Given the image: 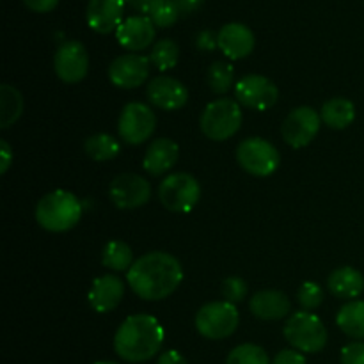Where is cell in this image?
<instances>
[{"label":"cell","instance_id":"obj_1","mask_svg":"<svg viewBox=\"0 0 364 364\" xmlns=\"http://www.w3.org/2000/svg\"><path fill=\"white\" fill-rule=\"evenodd\" d=\"M127 279L132 291L142 301H162L180 287L183 269L173 255L155 251L135 259Z\"/></svg>","mask_w":364,"mask_h":364},{"label":"cell","instance_id":"obj_2","mask_svg":"<svg viewBox=\"0 0 364 364\" xmlns=\"http://www.w3.org/2000/svg\"><path fill=\"white\" fill-rule=\"evenodd\" d=\"M164 338V327L155 316L132 315L117 327L114 350L123 361L144 363L159 354Z\"/></svg>","mask_w":364,"mask_h":364},{"label":"cell","instance_id":"obj_3","mask_svg":"<svg viewBox=\"0 0 364 364\" xmlns=\"http://www.w3.org/2000/svg\"><path fill=\"white\" fill-rule=\"evenodd\" d=\"M82 212V203L77 196L68 191H53L36 206V220L43 230L64 233L80 223Z\"/></svg>","mask_w":364,"mask_h":364},{"label":"cell","instance_id":"obj_4","mask_svg":"<svg viewBox=\"0 0 364 364\" xmlns=\"http://www.w3.org/2000/svg\"><path fill=\"white\" fill-rule=\"evenodd\" d=\"M284 338L288 343L304 354H316L327 345V327L311 311H297L284 323Z\"/></svg>","mask_w":364,"mask_h":364},{"label":"cell","instance_id":"obj_5","mask_svg":"<svg viewBox=\"0 0 364 364\" xmlns=\"http://www.w3.org/2000/svg\"><path fill=\"white\" fill-rule=\"evenodd\" d=\"M240 103L230 98H220L208 103L201 114V132L212 141H228L242 127Z\"/></svg>","mask_w":364,"mask_h":364},{"label":"cell","instance_id":"obj_6","mask_svg":"<svg viewBox=\"0 0 364 364\" xmlns=\"http://www.w3.org/2000/svg\"><path fill=\"white\" fill-rule=\"evenodd\" d=\"M240 313L228 301L208 302L196 315V329L206 340H224L237 331Z\"/></svg>","mask_w":364,"mask_h":364},{"label":"cell","instance_id":"obj_7","mask_svg":"<svg viewBox=\"0 0 364 364\" xmlns=\"http://www.w3.org/2000/svg\"><path fill=\"white\" fill-rule=\"evenodd\" d=\"M159 199L169 212L191 213L201 199V187L192 174L173 173L160 183Z\"/></svg>","mask_w":364,"mask_h":364},{"label":"cell","instance_id":"obj_8","mask_svg":"<svg viewBox=\"0 0 364 364\" xmlns=\"http://www.w3.org/2000/svg\"><path fill=\"white\" fill-rule=\"evenodd\" d=\"M237 162L245 173L265 178L279 169L281 155L274 144L262 137H249L237 146Z\"/></svg>","mask_w":364,"mask_h":364},{"label":"cell","instance_id":"obj_9","mask_svg":"<svg viewBox=\"0 0 364 364\" xmlns=\"http://www.w3.org/2000/svg\"><path fill=\"white\" fill-rule=\"evenodd\" d=\"M155 130L156 116L148 105L141 102H132L123 107L119 121H117V132L127 144H142L151 139Z\"/></svg>","mask_w":364,"mask_h":364},{"label":"cell","instance_id":"obj_10","mask_svg":"<svg viewBox=\"0 0 364 364\" xmlns=\"http://www.w3.org/2000/svg\"><path fill=\"white\" fill-rule=\"evenodd\" d=\"M235 98L247 109L267 110L277 103L279 89L263 75H245L235 84Z\"/></svg>","mask_w":364,"mask_h":364},{"label":"cell","instance_id":"obj_11","mask_svg":"<svg viewBox=\"0 0 364 364\" xmlns=\"http://www.w3.org/2000/svg\"><path fill=\"white\" fill-rule=\"evenodd\" d=\"M53 70L66 84H78L84 80L89 71V55L85 46L75 39L60 43L53 55Z\"/></svg>","mask_w":364,"mask_h":364},{"label":"cell","instance_id":"obj_12","mask_svg":"<svg viewBox=\"0 0 364 364\" xmlns=\"http://www.w3.org/2000/svg\"><path fill=\"white\" fill-rule=\"evenodd\" d=\"M320 124H322V117L315 109L299 107L287 116L281 134H283V139L288 146L299 149L311 144V141L318 134Z\"/></svg>","mask_w":364,"mask_h":364},{"label":"cell","instance_id":"obj_13","mask_svg":"<svg viewBox=\"0 0 364 364\" xmlns=\"http://www.w3.org/2000/svg\"><path fill=\"white\" fill-rule=\"evenodd\" d=\"M110 201L121 210H135L151 198V185L141 174L124 173L112 180L109 187Z\"/></svg>","mask_w":364,"mask_h":364},{"label":"cell","instance_id":"obj_14","mask_svg":"<svg viewBox=\"0 0 364 364\" xmlns=\"http://www.w3.org/2000/svg\"><path fill=\"white\" fill-rule=\"evenodd\" d=\"M149 66H151L149 57L139 55V53H127V55L116 57L110 63L109 78L119 89L141 87L148 80Z\"/></svg>","mask_w":364,"mask_h":364},{"label":"cell","instance_id":"obj_15","mask_svg":"<svg viewBox=\"0 0 364 364\" xmlns=\"http://www.w3.org/2000/svg\"><path fill=\"white\" fill-rule=\"evenodd\" d=\"M156 38V27L146 14L124 18L123 23L117 27L116 39L124 50L137 53L153 45Z\"/></svg>","mask_w":364,"mask_h":364},{"label":"cell","instance_id":"obj_16","mask_svg":"<svg viewBox=\"0 0 364 364\" xmlns=\"http://www.w3.org/2000/svg\"><path fill=\"white\" fill-rule=\"evenodd\" d=\"M217 46L231 60L245 59L256 46L255 32L244 23H226L217 32Z\"/></svg>","mask_w":364,"mask_h":364},{"label":"cell","instance_id":"obj_17","mask_svg":"<svg viewBox=\"0 0 364 364\" xmlns=\"http://www.w3.org/2000/svg\"><path fill=\"white\" fill-rule=\"evenodd\" d=\"M124 7H127L124 0H89L85 20L89 27L98 34H110L123 23Z\"/></svg>","mask_w":364,"mask_h":364},{"label":"cell","instance_id":"obj_18","mask_svg":"<svg viewBox=\"0 0 364 364\" xmlns=\"http://www.w3.org/2000/svg\"><path fill=\"white\" fill-rule=\"evenodd\" d=\"M148 100L151 105L159 107L162 110H178L187 103L188 91L180 80L167 75H160L155 77L148 84L146 89Z\"/></svg>","mask_w":364,"mask_h":364},{"label":"cell","instance_id":"obj_19","mask_svg":"<svg viewBox=\"0 0 364 364\" xmlns=\"http://www.w3.org/2000/svg\"><path fill=\"white\" fill-rule=\"evenodd\" d=\"M124 297V283L114 274L96 277L89 288L87 301L96 313H109L119 306Z\"/></svg>","mask_w":364,"mask_h":364},{"label":"cell","instance_id":"obj_20","mask_svg":"<svg viewBox=\"0 0 364 364\" xmlns=\"http://www.w3.org/2000/svg\"><path fill=\"white\" fill-rule=\"evenodd\" d=\"M178 159H180V148L176 142L171 139H156L146 149L142 166L151 176H162L176 166Z\"/></svg>","mask_w":364,"mask_h":364},{"label":"cell","instance_id":"obj_21","mask_svg":"<svg viewBox=\"0 0 364 364\" xmlns=\"http://www.w3.org/2000/svg\"><path fill=\"white\" fill-rule=\"evenodd\" d=\"M251 313L259 320H281L290 313V299L279 290H263L251 297Z\"/></svg>","mask_w":364,"mask_h":364},{"label":"cell","instance_id":"obj_22","mask_svg":"<svg viewBox=\"0 0 364 364\" xmlns=\"http://www.w3.org/2000/svg\"><path fill=\"white\" fill-rule=\"evenodd\" d=\"M331 294L343 301H355L364 291V276L354 267H340L333 270L327 279Z\"/></svg>","mask_w":364,"mask_h":364},{"label":"cell","instance_id":"obj_23","mask_svg":"<svg viewBox=\"0 0 364 364\" xmlns=\"http://www.w3.org/2000/svg\"><path fill=\"white\" fill-rule=\"evenodd\" d=\"M320 117L333 130H345L354 123L355 105L347 98H333L323 103Z\"/></svg>","mask_w":364,"mask_h":364},{"label":"cell","instance_id":"obj_24","mask_svg":"<svg viewBox=\"0 0 364 364\" xmlns=\"http://www.w3.org/2000/svg\"><path fill=\"white\" fill-rule=\"evenodd\" d=\"M336 323L347 336L354 340H364V301H350L336 315Z\"/></svg>","mask_w":364,"mask_h":364},{"label":"cell","instance_id":"obj_25","mask_svg":"<svg viewBox=\"0 0 364 364\" xmlns=\"http://www.w3.org/2000/svg\"><path fill=\"white\" fill-rule=\"evenodd\" d=\"M23 112V98L11 84L0 85V128H9Z\"/></svg>","mask_w":364,"mask_h":364},{"label":"cell","instance_id":"obj_26","mask_svg":"<svg viewBox=\"0 0 364 364\" xmlns=\"http://www.w3.org/2000/svg\"><path fill=\"white\" fill-rule=\"evenodd\" d=\"M102 263L105 269L114 270V272L130 270L132 265L135 263L134 252H132L130 245L124 244L123 240H110L109 244L103 247Z\"/></svg>","mask_w":364,"mask_h":364},{"label":"cell","instance_id":"obj_27","mask_svg":"<svg viewBox=\"0 0 364 364\" xmlns=\"http://www.w3.org/2000/svg\"><path fill=\"white\" fill-rule=\"evenodd\" d=\"M84 149L89 159L96 160V162H107V160H112L119 155L121 146L112 135L96 134L85 141Z\"/></svg>","mask_w":364,"mask_h":364},{"label":"cell","instance_id":"obj_28","mask_svg":"<svg viewBox=\"0 0 364 364\" xmlns=\"http://www.w3.org/2000/svg\"><path fill=\"white\" fill-rule=\"evenodd\" d=\"M180 59V46L173 41V39H160L153 45L151 53H149V60L153 66L160 71L173 70Z\"/></svg>","mask_w":364,"mask_h":364},{"label":"cell","instance_id":"obj_29","mask_svg":"<svg viewBox=\"0 0 364 364\" xmlns=\"http://www.w3.org/2000/svg\"><path fill=\"white\" fill-rule=\"evenodd\" d=\"M235 80V70L230 63L226 60H215L212 66L208 68L206 73V82L208 87L212 89L215 95H226L231 89Z\"/></svg>","mask_w":364,"mask_h":364},{"label":"cell","instance_id":"obj_30","mask_svg":"<svg viewBox=\"0 0 364 364\" xmlns=\"http://www.w3.org/2000/svg\"><path fill=\"white\" fill-rule=\"evenodd\" d=\"M146 16L155 23V27L167 28L176 23L181 14L173 0H153Z\"/></svg>","mask_w":364,"mask_h":364},{"label":"cell","instance_id":"obj_31","mask_svg":"<svg viewBox=\"0 0 364 364\" xmlns=\"http://www.w3.org/2000/svg\"><path fill=\"white\" fill-rule=\"evenodd\" d=\"M226 364H270V359L269 354L258 345L244 343L228 354Z\"/></svg>","mask_w":364,"mask_h":364},{"label":"cell","instance_id":"obj_32","mask_svg":"<svg viewBox=\"0 0 364 364\" xmlns=\"http://www.w3.org/2000/svg\"><path fill=\"white\" fill-rule=\"evenodd\" d=\"M323 288L320 284L313 283V281H306L297 291L299 304L304 308V311H311L316 309L323 302Z\"/></svg>","mask_w":364,"mask_h":364},{"label":"cell","instance_id":"obj_33","mask_svg":"<svg viewBox=\"0 0 364 364\" xmlns=\"http://www.w3.org/2000/svg\"><path fill=\"white\" fill-rule=\"evenodd\" d=\"M223 295L228 302L237 306L238 302H242L247 295V284H245L244 279L240 277H228L223 283Z\"/></svg>","mask_w":364,"mask_h":364},{"label":"cell","instance_id":"obj_34","mask_svg":"<svg viewBox=\"0 0 364 364\" xmlns=\"http://www.w3.org/2000/svg\"><path fill=\"white\" fill-rule=\"evenodd\" d=\"M341 364H364V343L354 341L341 350Z\"/></svg>","mask_w":364,"mask_h":364},{"label":"cell","instance_id":"obj_35","mask_svg":"<svg viewBox=\"0 0 364 364\" xmlns=\"http://www.w3.org/2000/svg\"><path fill=\"white\" fill-rule=\"evenodd\" d=\"M272 364H306V358L302 355V352L287 348V350H281L279 354L274 358Z\"/></svg>","mask_w":364,"mask_h":364},{"label":"cell","instance_id":"obj_36","mask_svg":"<svg viewBox=\"0 0 364 364\" xmlns=\"http://www.w3.org/2000/svg\"><path fill=\"white\" fill-rule=\"evenodd\" d=\"M34 13H50L59 6V0H21Z\"/></svg>","mask_w":364,"mask_h":364},{"label":"cell","instance_id":"obj_37","mask_svg":"<svg viewBox=\"0 0 364 364\" xmlns=\"http://www.w3.org/2000/svg\"><path fill=\"white\" fill-rule=\"evenodd\" d=\"M196 45L201 50H213L217 46V34L212 31H201L196 36Z\"/></svg>","mask_w":364,"mask_h":364},{"label":"cell","instance_id":"obj_38","mask_svg":"<svg viewBox=\"0 0 364 364\" xmlns=\"http://www.w3.org/2000/svg\"><path fill=\"white\" fill-rule=\"evenodd\" d=\"M0 174H6L9 169L11 162H13V149L7 144V141H0Z\"/></svg>","mask_w":364,"mask_h":364},{"label":"cell","instance_id":"obj_39","mask_svg":"<svg viewBox=\"0 0 364 364\" xmlns=\"http://www.w3.org/2000/svg\"><path fill=\"white\" fill-rule=\"evenodd\" d=\"M156 364H188V363L178 350H167L159 355Z\"/></svg>","mask_w":364,"mask_h":364},{"label":"cell","instance_id":"obj_40","mask_svg":"<svg viewBox=\"0 0 364 364\" xmlns=\"http://www.w3.org/2000/svg\"><path fill=\"white\" fill-rule=\"evenodd\" d=\"M173 2L176 4L180 14H192L203 6L205 0H173Z\"/></svg>","mask_w":364,"mask_h":364},{"label":"cell","instance_id":"obj_41","mask_svg":"<svg viewBox=\"0 0 364 364\" xmlns=\"http://www.w3.org/2000/svg\"><path fill=\"white\" fill-rule=\"evenodd\" d=\"M127 2L128 7H132L134 11H137V13L141 14H146L148 13L149 6H151L153 0H124Z\"/></svg>","mask_w":364,"mask_h":364},{"label":"cell","instance_id":"obj_42","mask_svg":"<svg viewBox=\"0 0 364 364\" xmlns=\"http://www.w3.org/2000/svg\"><path fill=\"white\" fill-rule=\"evenodd\" d=\"M95 364H117V363H109V361H102V363H95Z\"/></svg>","mask_w":364,"mask_h":364}]
</instances>
